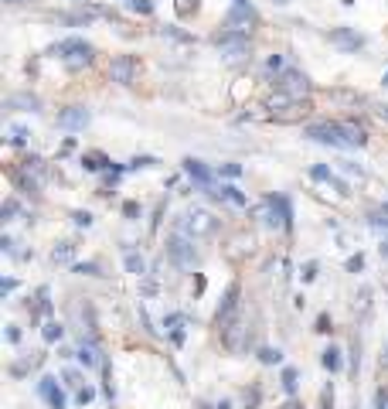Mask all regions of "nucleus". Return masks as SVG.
I'll return each mask as SVG.
<instances>
[{
  "mask_svg": "<svg viewBox=\"0 0 388 409\" xmlns=\"http://www.w3.org/2000/svg\"><path fill=\"white\" fill-rule=\"evenodd\" d=\"M385 85H388V75H385Z\"/></svg>",
  "mask_w": 388,
  "mask_h": 409,
  "instance_id": "obj_31",
  "label": "nucleus"
},
{
  "mask_svg": "<svg viewBox=\"0 0 388 409\" xmlns=\"http://www.w3.org/2000/svg\"><path fill=\"white\" fill-rule=\"evenodd\" d=\"M133 7H137V11H143V14L153 11V4H150V0H133Z\"/></svg>",
  "mask_w": 388,
  "mask_h": 409,
  "instance_id": "obj_26",
  "label": "nucleus"
},
{
  "mask_svg": "<svg viewBox=\"0 0 388 409\" xmlns=\"http://www.w3.org/2000/svg\"><path fill=\"white\" fill-rule=\"evenodd\" d=\"M184 170L191 174V181L201 188V191H208V194H218V184H215V178H211V170L201 164V160H194V157H187L184 160Z\"/></svg>",
  "mask_w": 388,
  "mask_h": 409,
  "instance_id": "obj_5",
  "label": "nucleus"
},
{
  "mask_svg": "<svg viewBox=\"0 0 388 409\" xmlns=\"http://www.w3.org/2000/svg\"><path fill=\"white\" fill-rule=\"evenodd\" d=\"M27 140V130L24 126H11V143H24Z\"/></svg>",
  "mask_w": 388,
  "mask_h": 409,
  "instance_id": "obj_21",
  "label": "nucleus"
},
{
  "mask_svg": "<svg viewBox=\"0 0 388 409\" xmlns=\"http://www.w3.org/2000/svg\"><path fill=\"white\" fill-rule=\"evenodd\" d=\"M11 4H24V0H11Z\"/></svg>",
  "mask_w": 388,
  "mask_h": 409,
  "instance_id": "obj_30",
  "label": "nucleus"
},
{
  "mask_svg": "<svg viewBox=\"0 0 388 409\" xmlns=\"http://www.w3.org/2000/svg\"><path fill=\"white\" fill-rule=\"evenodd\" d=\"M324 365H327L331 372H337V368H341V355L334 352V348H331V352H324Z\"/></svg>",
  "mask_w": 388,
  "mask_h": 409,
  "instance_id": "obj_18",
  "label": "nucleus"
},
{
  "mask_svg": "<svg viewBox=\"0 0 388 409\" xmlns=\"http://www.w3.org/2000/svg\"><path fill=\"white\" fill-rule=\"evenodd\" d=\"M259 358H263L266 365H273V362H279V352H273V348H263V352H259Z\"/></svg>",
  "mask_w": 388,
  "mask_h": 409,
  "instance_id": "obj_22",
  "label": "nucleus"
},
{
  "mask_svg": "<svg viewBox=\"0 0 388 409\" xmlns=\"http://www.w3.org/2000/svg\"><path fill=\"white\" fill-rule=\"evenodd\" d=\"M225 174H229V178H239L242 167H239V164H229V167H225Z\"/></svg>",
  "mask_w": 388,
  "mask_h": 409,
  "instance_id": "obj_28",
  "label": "nucleus"
},
{
  "mask_svg": "<svg viewBox=\"0 0 388 409\" xmlns=\"http://www.w3.org/2000/svg\"><path fill=\"white\" fill-rule=\"evenodd\" d=\"M331 41L337 48H344V51H358L361 48V34H351V31H344V27H337V31H331Z\"/></svg>",
  "mask_w": 388,
  "mask_h": 409,
  "instance_id": "obj_10",
  "label": "nucleus"
},
{
  "mask_svg": "<svg viewBox=\"0 0 388 409\" xmlns=\"http://www.w3.org/2000/svg\"><path fill=\"white\" fill-rule=\"evenodd\" d=\"M55 55L75 72V68H82V65H89V62H92V48L85 45V41H79V38H69V41L55 45Z\"/></svg>",
  "mask_w": 388,
  "mask_h": 409,
  "instance_id": "obj_2",
  "label": "nucleus"
},
{
  "mask_svg": "<svg viewBox=\"0 0 388 409\" xmlns=\"http://www.w3.org/2000/svg\"><path fill=\"white\" fill-rule=\"evenodd\" d=\"M167 252L174 256V262L177 266H184V270H191L194 262H198V252H194V242L187 236H174L171 242H167Z\"/></svg>",
  "mask_w": 388,
  "mask_h": 409,
  "instance_id": "obj_3",
  "label": "nucleus"
},
{
  "mask_svg": "<svg viewBox=\"0 0 388 409\" xmlns=\"http://www.w3.org/2000/svg\"><path fill=\"white\" fill-rule=\"evenodd\" d=\"M269 212H273V225H279V228H286L289 225V208H286V201L283 198H269Z\"/></svg>",
  "mask_w": 388,
  "mask_h": 409,
  "instance_id": "obj_12",
  "label": "nucleus"
},
{
  "mask_svg": "<svg viewBox=\"0 0 388 409\" xmlns=\"http://www.w3.org/2000/svg\"><path fill=\"white\" fill-rule=\"evenodd\" d=\"M51 259H55V262H72V259H75V246H72V242H61V246H55Z\"/></svg>",
  "mask_w": 388,
  "mask_h": 409,
  "instance_id": "obj_16",
  "label": "nucleus"
},
{
  "mask_svg": "<svg viewBox=\"0 0 388 409\" xmlns=\"http://www.w3.org/2000/svg\"><path fill=\"white\" fill-rule=\"evenodd\" d=\"M79 273H89V276H99V266H92V262H85V266H75Z\"/></svg>",
  "mask_w": 388,
  "mask_h": 409,
  "instance_id": "obj_27",
  "label": "nucleus"
},
{
  "mask_svg": "<svg viewBox=\"0 0 388 409\" xmlns=\"http://www.w3.org/2000/svg\"><path fill=\"white\" fill-rule=\"evenodd\" d=\"M177 11H181V14H191V11H198V0H177Z\"/></svg>",
  "mask_w": 388,
  "mask_h": 409,
  "instance_id": "obj_23",
  "label": "nucleus"
},
{
  "mask_svg": "<svg viewBox=\"0 0 388 409\" xmlns=\"http://www.w3.org/2000/svg\"><path fill=\"white\" fill-rule=\"evenodd\" d=\"M218 198H225V201H232V205H245V194H242L235 184H221V188H218Z\"/></svg>",
  "mask_w": 388,
  "mask_h": 409,
  "instance_id": "obj_13",
  "label": "nucleus"
},
{
  "mask_svg": "<svg viewBox=\"0 0 388 409\" xmlns=\"http://www.w3.org/2000/svg\"><path fill=\"white\" fill-rule=\"evenodd\" d=\"M229 21H232V24H239V21L252 24V21H255V11H252V7H245V4H242V0H239V7H235V11L229 14Z\"/></svg>",
  "mask_w": 388,
  "mask_h": 409,
  "instance_id": "obj_14",
  "label": "nucleus"
},
{
  "mask_svg": "<svg viewBox=\"0 0 388 409\" xmlns=\"http://www.w3.org/2000/svg\"><path fill=\"white\" fill-rule=\"evenodd\" d=\"M279 4H286V0H279Z\"/></svg>",
  "mask_w": 388,
  "mask_h": 409,
  "instance_id": "obj_32",
  "label": "nucleus"
},
{
  "mask_svg": "<svg viewBox=\"0 0 388 409\" xmlns=\"http://www.w3.org/2000/svg\"><path fill=\"white\" fill-rule=\"evenodd\" d=\"M85 123H89V109L85 106H69V109L58 113V126L61 130H85Z\"/></svg>",
  "mask_w": 388,
  "mask_h": 409,
  "instance_id": "obj_9",
  "label": "nucleus"
},
{
  "mask_svg": "<svg viewBox=\"0 0 388 409\" xmlns=\"http://www.w3.org/2000/svg\"><path fill=\"white\" fill-rule=\"evenodd\" d=\"M283 386H286V392H297V372H293V368L283 372Z\"/></svg>",
  "mask_w": 388,
  "mask_h": 409,
  "instance_id": "obj_20",
  "label": "nucleus"
},
{
  "mask_svg": "<svg viewBox=\"0 0 388 409\" xmlns=\"http://www.w3.org/2000/svg\"><path fill=\"white\" fill-rule=\"evenodd\" d=\"M109 75H113V82H123V85H130V82H133V75H137V58H133V55H119V58H113V65H109Z\"/></svg>",
  "mask_w": 388,
  "mask_h": 409,
  "instance_id": "obj_8",
  "label": "nucleus"
},
{
  "mask_svg": "<svg viewBox=\"0 0 388 409\" xmlns=\"http://www.w3.org/2000/svg\"><path fill=\"white\" fill-rule=\"evenodd\" d=\"M177 228L187 232V236H208V232H215V218L208 215V212H187L177 222Z\"/></svg>",
  "mask_w": 388,
  "mask_h": 409,
  "instance_id": "obj_4",
  "label": "nucleus"
},
{
  "mask_svg": "<svg viewBox=\"0 0 388 409\" xmlns=\"http://www.w3.org/2000/svg\"><path fill=\"white\" fill-rule=\"evenodd\" d=\"M45 338H48V341L61 338V328H58V324H48V328H45Z\"/></svg>",
  "mask_w": 388,
  "mask_h": 409,
  "instance_id": "obj_24",
  "label": "nucleus"
},
{
  "mask_svg": "<svg viewBox=\"0 0 388 409\" xmlns=\"http://www.w3.org/2000/svg\"><path fill=\"white\" fill-rule=\"evenodd\" d=\"M276 89L283 92V96H289V99H300V96L310 89V82H307L303 72H293V68H289V72H283V79L276 82Z\"/></svg>",
  "mask_w": 388,
  "mask_h": 409,
  "instance_id": "obj_7",
  "label": "nucleus"
},
{
  "mask_svg": "<svg viewBox=\"0 0 388 409\" xmlns=\"http://www.w3.org/2000/svg\"><path fill=\"white\" fill-rule=\"evenodd\" d=\"M79 362H82V365H95V362H99L92 344H82V348H79Z\"/></svg>",
  "mask_w": 388,
  "mask_h": 409,
  "instance_id": "obj_17",
  "label": "nucleus"
},
{
  "mask_svg": "<svg viewBox=\"0 0 388 409\" xmlns=\"http://www.w3.org/2000/svg\"><path fill=\"white\" fill-rule=\"evenodd\" d=\"M307 136L317 140V143L341 147V150H351V147L365 143V130L354 123H317V126H307Z\"/></svg>",
  "mask_w": 388,
  "mask_h": 409,
  "instance_id": "obj_1",
  "label": "nucleus"
},
{
  "mask_svg": "<svg viewBox=\"0 0 388 409\" xmlns=\"http://www.w3.org/2000/svg\"><path fill=\"white\" fill-rule=\"evenodd\" d=\"M126 266H130V273H143V259L137 252H126Z\"/></svg>",
  "mask_w": 388,
  "mask_h": 409,
  "instance_id": "obj_19",
  "label": "nucleus"
},
{
  "mask_svg": "<svg viewBox=\"0 0 388 409\" xmlns=\"http://www.w3.org/2000/svg\"><path fill=\"white\" fill-rule=\"evenodd\" d=\"M38 392L51 402V409H65V396L55 389V378H41V386H38Z\"/></svg>",
  "mask_w": 388,
  "mask_h": 409,
  "instance_id": "obj_11",
  "label": "nucleus"
},
{
  "mask_svg": "<svg viewBox=\"0 0 388 409\" xmlns=\"http://www.w3.org/2000/svg\"><path fill=\"white\" fill-rule=\"evenodd\" d=\"M313 178H317V181H331L341 194H347V184H344V181H337V178H334V174H331L327 167H313Z\"/></svg>",
  "mask_w": 388,
  "mask_h": 409,
  "instance_id": "obj_15",
  "label": "nucleus"
},
{
  "mask_svg": "<svg viewBox=\"0 0 388 409\" xmlns=\"http://www.w3.org/2000/svg\"><path fill=\"white\" fill-rule=\"evenodd\" d=\"M221 51L229 58H239L249 51V34H242V31H225V34H218V41H215Z\"/></svg>",
  "mask_w": 388,
  "mask_h": 409,
  "instance_id": "obj_6",
  "label": "nucleus"
},
{
  "mask_svg": "<svg viewBox=\"0 0 388 409\" xmlns=\"http://www.w3.org/2000/svg\"><path fill=\"white\" fill-rule=\"evenodd\" d=\"M75 225H92V215H85V212H75Z\"/></svg>",
  "mask_w": 388,
  "mask_h": 409,
  "instance_id": "obj_25",
  "label": "nucleus"
},
{
  "mask_svg": "<svg viewBox=\"0 0 388 409\" xmlns=\"http://www.w3.org/2000/svg\"><path fill=\"white\" fill-rule=\"evenodd\" d=\"M378 409H388V392H381V399H378Z\"/></svg>",
  "mask_w": 388,
  "mask_h": 409,
  "instance_id": "obj_29",
  "label": "nucleus"
},
{
  "mask_svg": "<svg viewBox=\"0 0 388 409\" xmlns=\"http://www.w3.org/2000/svg\"><path fill=\"white\" fill-rule=\"evenodd\" d=\"M385 212H388V205H385Z\"/></svg>",
  "mask_w": 388,
  "mask_h": 409,
  "instance_id": "obj_33",
  "label": "nucleus"
}]
</instances>
